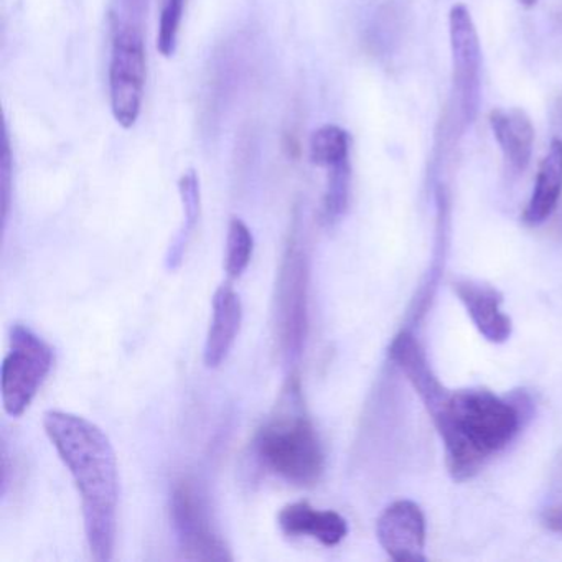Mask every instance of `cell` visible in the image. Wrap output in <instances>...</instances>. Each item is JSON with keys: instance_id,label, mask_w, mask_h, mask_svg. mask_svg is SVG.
<instances>
[{"instance_id": "cell-20", "label": "cell", "mask_w": 562, "mask_h": 562, "mask_svg": "<svg viewBox=\"0 0 562 562\" xmlns=\"http://www.w3.org/2000/svg\"><path fill=\"white\" fill-rule=\"evenodd\" d=\"M183 9H186V0H166L164 4L159 35H157V48L164 57H172L176 52Z\"/></svg>"}, {"instance_id": "cell-1", "label": "cell", "mask_w": 562, "mask_h": 562, "mask_svg": "<svg viewBox=\"0 0 562 562\" xmlns=\"http://www.w3.org/2000/svg\"><path fill=\"white\" fill-rule=\"evenodd\" d=\"M44 427L80 492L91 555L111 561L120 502V470L111 440L97 424L65 411H47Z\"/></svg>"}, {"instance_id": "cell-2", "label": "cell", "mask_w": 562, "mask_h": 562, "mask_svg": "<svg viewBox=\"0 0 562 562\" xmlns=\"http://www.w3.org/2000/svg\"><path fill=\"white\" fill-rule=\"evenodd\" d=\"M430 419L442 439L447 469L457 482L475 476L521 427L518 407L482 387L450 391Z\"/></svg>"}, {"instance_id": "cell-10", "label": "cell", "mask_w": 562, "mask_h": 562, "mask_svg": "<svg viewBox=\"0 0 562 562\" xmlns=\"http://www.w3.org/2000/svg\"><path fill=\"white\" fill-rule=\"evenodd\" d=\"M390 360L400 368L401 373L409 381L417 396L426 406L427 413L432 416L442 406L450 391L446 390L439 378L430 368L426 351L420 347L409 330L400 331L391 341Z\"/></svg>"}, {"instance_id": "cell-17", "label": "cell", "mask_w": 562, "mask_h": 562, "mask_svg": "<svg viewBox=\"0 0 562 562\" xmlns=\"http://www.w3.org/2000/svg\"><path fill=\"white\" fill-rule=\"evenodd\" d=\"M328 170L330 172H328L327 190H325L324 205H322V218L327 225H335L340 222L350 202V160Z\"/></svg>"}, {"instance_id": "cell-21", "label": "cell", "mask_w": 562, "mask_h": 562, "mask_svg": "<svg viewBox=\"0 0 562 562\" xmlns=\"http://www.w3.org/2000/svg\"><path fill=\"white\" fill-rule=\"evenodd\" d=\"M149 0H116L111 22H131L144 25Z\"/></svg>"}, {"instance_id": "cell-4", "label": "cell", "mask_w": 562, "mask_h": 562, "mask_svg": "<svg viewBox=\"0 0 562 562\" xmlns=\"http://www.w3.org/2000/svg\"><path fill=\"white\" fill-rule=\"evenodd\" d=\"M308 258L295 235L285 248L274 291V335L288 363L302 357L308 334Z\"/></svg>"}, {"instance_id": "cell-22", "label": "cell", "mask_w": 562, "mask_h": 562, "mask_svg": "<svg viewBox=\"0 0 562 562\" xmlns=\"http://www.w3.org/2000/svg\"><path fill=\"white\" fill-rule=\"evenodd\" d=\"M12 190V156L8 136L4 139V157H2V199H4V222L8 220L9 206H11Z\"/></svg>"}, {"instance_id": "cell-25", "label": "cell", "mask_w": 562, "mask_h": 562, "mask_svg": "<svg viewBox=\"0 0 562 562\" xmlns=\"http://www.w3.org/2000/svg\"><path fill=\"white\" fill-rule=\"evenodd\" d=\"M519 4L525 5L526 9L535 8L538 4V0H518Z\"/></svg>"}, {"instance_id": "cell-13", "label": "cell", "mask_w": 562, "mask_h": 562, "mask_svg": "<svg viewBox=\"0 0 562 562\" xmlns=\"http://www.w3.org/2000/svg\"><path fill=\"white\" fill-rule=\"evenodd\" d=\"M282 532L291 538L317 539L321 544L334 548L348 535V522L340 513L318 512L308 502H295L284 506L278 516Z\"/></svg>"}, {"instance_id": "cell-12", "label": "cell", "mask_w": 562, "mask_h": 562, "mask_svg": "<svg viewBox=\"0 0 562 562\" xmlns=\"http://www.w3.org/2000/svg\"><path fill=\"white\" fill-rule=\"evenodd\" d=\"M243 322V304L238 292L226 282L213 295V314L206 335L203 360L209 368H218L228 358Z\"/></svg>"}, {"instance_id": "cell-11", "label": "cell", "mask_w": 562, "mask_h": 562, "mask_svg": "<svg viewBox=\"0 0 562 562\" xmlns=\"http://www.w3.org/2000/svg\"><path fill=\"white\" fill-rule=\"evenodd\" d=\"M453 292L485 340L503 344L512 337V318L503 314V297L495 288L472 279H460L453 282Z\"/></svg>"}, {"instance_id": "cell-5", "label": "cell", "mask_w": 562, "mask_h": 562, "mask_svg": "<svg viewBox=\"0 0 562 562\" xmlns=\"http://www.w3.org/2000/svg\"><path fill=\"white\" fill-rule=\"evenodd\" d=\"M144 25L113 22L110 94L114 120L131 130L139 120L146 88Z\"/></svg>"}, {"instance_id": "cell-14", "label": "cell", "mask_w": 562, "mask_h": 562, "mask_svg": "<svg viewBox=\"0 0 562 562\" xmlns=\"http://www.w3.org/2000/svg\"><path fill=\"white\" fill-rule=\"evenodd\" d=\"M488 121L509 169L518 173L525 172L531 162L535 146V127L528 114L519 108L493 110Z\"/></svg>"}, {"instance_id": "cell-19", "label": "cell", "mask_w": 562, "mask_h": 562, "mask_svg": "<svg viewBox=\"0 0 562 562\" xmlns=\"http://www.w3.org/2000/svg\"><path fill=\"white\" fill-rule=\"evenodd\" d=\"M183 205H186V226L177 236L176 243L170 246L169 256H167V266L176 269L182 262L183 252H186L187 241H189L190 232L195 225L196 216H199V190H196L195 177H186L182 180Z\"/></svg>"}, {"instance_id": "cell-23", "label": "cell", "mask_w": 562, "mask_h": 562, "mask_svg": "<svg viewBox=\"0 0 562 562\" xmlns=\"http://www.w3.org/2000/svg\"><path fill=\"white\" fill-rule=\"evenodd\" d=\"M542 522H544L546 528L562 535V505L551 506V508L546 509Z\"/></svg>"}, {"instance_id": "cell-9", "label": "cell", "mask_w": 562, "mask_h": 562, "mask_svg": "<svg viewBox=\"0 0 562 562\" xmlns=\"http://www.w3.org/2000/svg\"><path fill=\"white\" fill-rule=\"evenodd\" d=\"M376 536L393 561H426V518L417 503L411 499L391 503L378 518Z\"/></svg>"}, {"instance_id": "cell-15", "label": "cell", "mask_w": 562, "mask_h": 562, "mask_svg": "<svg viewBox=\"0 0 562 562\" xmlns=\"http://www.w3.org/2000/svg\"><path fill=\"white\" fill-rule=\"evenodd\" d=\"M562 195V139L551 140L544 159L539 164L535 189L522 212V222L529 226L542 225L554 213Z\"/></svg>"}, {"instance_id": "cell-16", "label": "cell", "mask_w": 562, "mask_h": 562, "mask_svg": "<svg viewBox=\"0 0 562 562\" xmlns=\"http://www.w3.org/2000/svg\"><path fill=\"white\" fill-rule=\"evenodd\" d=\"M311 160L318 167L338 166L350 160V136L335 124L315 131L311 137Z\"/></svg>"}, {"instance_id": "cell-7", "label": "cell", "mask_w": 562, "mask_h": 562, "mask_svg": "<svg viewBox=\"0 0 562 562\" xmlns=\"http://www.w3.org/2000/svg\"><path fill=\"white\" fill-rule=\"evenodd\" d=\"M170 518L183 558L189 561H232L228 544L210 518L205 496L192 480L182 479L173 485Z\"/></svg>"}, {"instance_id": "cell-3", "label": "cell", "mask_w": 562, "mask_h": 562, "mask_svg": "<svg viewBox=\"0 0 562 562\" xmlns=\"http://www.w3.org/2000/svg\"><path fill=\"white\" fill-rule=\"evenodd\" d=\"M258 462L268 472L299 486H312L325 470V452L314 424L302 407L301 386L292 376L278 413L255 437Z\"/></svg>"}, {"instance_id": "cell-24", "label": "cell", "mask_w": 562, "mask_h": 562, "mask_svg": "<svg viewBox=\"0 0 562 562\" xmlns=\"http://www.w3.org/2000/svg\"><path fill=\"white\" fill-rule=\"evenodd\" d=\"M555 120L562 123V94L559 98L558 104H555Z\"/></svg>"}, {"instance_id": "cell-18", "label": "cell", "mask_w": 562, "mask_h": 562, "mask_svg": "<svg viewBox=\"0 0 562 562\" xmlns=\"http://www.w3.org/2000/svg\"><path fill=\"white\" fill-rule=\"evenodd\" d=\"M255 251V238L251 229L243 220L233 218L226 236L225 271L229 279L241 278L248 269Z\"/></svg>"}, {"instance_id": "cell-8", "label": "cell", "mask_w": 562, "mask_h": 562, "mask_svg": "<svg viewBox=\"0 0 562 562\" xmlns=\"http://www.w3.org/2000/svg\"><path fill=\"white\" fill-rule=\"evenodd\" d=\"M450 52L453 67V101L460 127L475 121L482 93V47L469 8L453 5L449 14Z\"/></svg>"}, {"instance_id": "cell-6", "label": "cell", "mask_w": 562, "mask_h": 562, "mask_svg": "<svg viewBox=\"0 0 562 562\" xmlns=\"http://www.w3.org/2000/svg\"><path fill=\"white\" fill-rule=\"evenodd\" d=\"M11 348L2 363V403L12 417L22 416L31 406L54 367V350L27 325L11 328Z\"/></svg>"}]
</instances>
